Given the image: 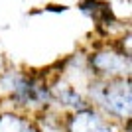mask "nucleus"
<instances>
[{"mask_svg":"<svg viewBox=\"0 0 132 132\" xmlns=\"http://www.w3.org/2000/svg\"><path fill=\"white\" fill-rule=\"evenodd\" d=\"M0 132H38V130L22 116L0 114Z\"/></svg>","mask_w":132,"mask_h":132,"instance_id":"4","label":"nucleus"},{"mask_svg":"<svg viewBox=\"0 0 132 132\" xmlns=\"http://www.w3.org/2000/svg\"><path fill=\"white\" fill-rule=\"evenodd\" d=\"M91 65L97 73L103 75H122L128 73V55L124 53H95L91 57Z\"/></svg>","mask_w":132,"mask_h":132,"instance_id":"2","label":"nucleus"},{"mask_svg":"<svg viewBox=\"0 0 132 132\" xmlns=\"http://www.w3.org/2000/svg\"><path fill=\"white\" fill-rule=\"evenodd\" d=\"M91 95L103 105L109 114L118 118H130V83L128 79L109 81L106 85H91Z\"/></svg>","mask_w":132,"mask_h":132,"instance_id":"1","label":"nucleus"},{"mask_svg":"<svg viewBox=\"0 0 132 132\" xmlns=\"http://www.w3.org/2000/svg\"><path fill=\"white\" fill-rule=\"evenodd\" d=\"M59 99H61V103H65L67 106H73L75 110H83V109L89 106L73 87H65L63 91H59Z\"/></svg>","mask_w":132,"mask_h":132,"instance_id":"5","label":"nucleus"},{"mask_svg":"<svg viewBox=\"0 0 132 132\" xmlns=\"http://www.w3.org/2000/svg\"><path fill=\"white\" fill-rule=\"evenodd\" d=\"M69 128H71V132H110V128L91 106L79 110L69 120Z\"/></svg>","mask_w":132,"mask_h":132,"instance_id":"3","label":"nucleus"}]
</instances>
